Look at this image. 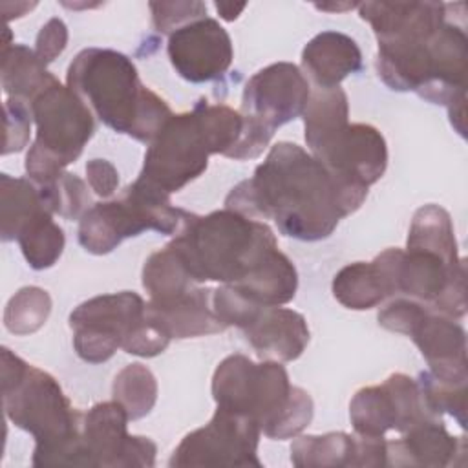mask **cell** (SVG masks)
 I'll return each mask as SVG.
<instances>
[{
  "mask_svg": "<svg viewBox=\"0 0 468 468\" xmlns=\"http://www.w3.org/2000/svg\"><path fill=\"white\" fill-rule=\"evenodd\" d=\"M212 291L192 287L181 296L166 302H148L146 316L170 338H194L214 335L227 325L218 318L212 307Z\"/></svg>",
  "mask_w": 468,
  "mask_h": 468,
  "instance_id": "20",
  "label": "cell"
},
{
  "mask_svg": "<svg viewBox=\"0 0 468 468\" xmlns=\"http://www.w3.org/2000/svg\"><path fill=\"white\" fill-rule=\"evenodd\" d=\"M2 399L7 419L35 437L33 466H58L80 439L79 413L46 371L2 347Z\"/></svg>",
  "mask_w": 468,
  "mask_h": 468,
  "instance_id": "6",
  "label": "cell"
},
{
  "mask_svg": "<svg viewBox=\"0 0 468 468\" xmlns=\"http://www.w3.org/2000/svg\"><path fill=\"white\" fill-rule=\"evenodd\" d=\"M384 437L349 435L331 431L325 435H303L291 444V461L298 468L329 466H386Z\"/></svg>",
  "mask_w": 468,
  "mask_h": 468,
  "instance_id": "16",
  "label": "cell"
},
{
  "mask_svg": "<svg viewBox=\"0 0 468 468\" xmlns=\"http://www.w3.org/2000/svg\"><path fill=\"white\" fill-rule=\"evenodd\" d=\"M192 112L197 117L208 152L230 157L243 133L241 112L227 104H208L207 101H199Z\"/></svg>",
  "mask_w": 468,
  "mask_h": 468,
  "instance_id": "31",
  "label": "cell"
},
{
  "mask_svg": "<svg viewBox=\"0 0 468 468\" xmlns=\"http://www.w3.org/2000/svg\"><path fill=\"white\" fill-rule=\"evenodd\" d=\"M170 340L172 338L163 329H159L144 313V320L137 325L132 336L122 344V349L137 356H155L168 347Z\"/></svg>",
  "mask_w": 468,
  "mask_h": 468,
  "instance_id": "39",
  "label": "cell"
},
{
  "mask_svg": "<svg viewBox=\"0 0 468 468\" xmlns=\"http://www.w3.org/2000/svg\"><path fill=\"white\" fill-rule=\"evenodd\" d=\"M305 143L314 154L320 150L340 128L349 121V102L346 91L336 88H316L311 91L307 106L303 110Z\"/></svg>",
  "mask_w": 468,
  "mask_h": 468,
  "instance_id": "25",
  "label": "cell"
},
{
  "mask_svg": "<svg viewBox=\"0 0 468 468\" xmlns=\"http://www.w3.org/2000/svg\"><path fill=\"white\" fill-rule=\"evenodd\" d=\"M146 303L133 291L93 296L77 305L69 314L73 347L90 364L113 356L144 320Z\"/></svg>",
  "mask_w": 468,
  "mask_h": 468,
  "instance_id": "10",
  "label": "cell"
},
{
  "mask_svg": "<svg viewBox=\"0 0 468 468\" xmlns=\"http://www.w3.org/2000/svg\"><path fill=\"white\" fill-rule=\"evenodd\" d=\"M86 176L91 190L101 197H110L119 186V172L106 159H91L86 163Z\"/></svg>",
  "mask_w": 468,
  "mask_h": 468,
  "instance_id": "41",
  "label": "cell"
},
{
  "mask_svg": "<svg viewBox=\"0 0 468 468\" xmlns=\"http://www.w3.org/2000/svg\"><path fill=\"white\" fill-rule=\"evenodd\" d=\"M232 285L260 305H283L296 294L298 272L292 261L274 249L241 282Z\"/></svg>",
  "mask_w": 468,
  "mask_h": 468,
  "instance_id": "23",
  "label": "cell"
},
{
  "mask_svg": "<svg viewBox=\"0 0 468 468\" xmlns=\"http://www.w3.org/2000/svg\"><path fill=\"white\" fill-rule=\"evenodd\" d=\"M313 155L336 181L351 214L360 208L367 188L382 177L388 166L384 135L364 122H347Z\"/></svg>",
  "mask_w": 468,
  "mask_h": 468,
  "instance_id": "9",
  "label": "cell"
},
{
  "mask_svg": "<svg viewBox=\"0 0 468 468\" xmlns=\"http://www.w3.org/2000/svg\"><path fill=\"white\" fill-rule=\"evenodd\" d=\"M212 397L218 408L250 417L269 439L278 441L303 431L314 411L311 395L289 382L280 362L256 364L245 355L219 362L212 377Z\"/></svg>",
  "mask_w": 468,
  "mask_h": 468,
  "instance_id": "4",
  "label": "cell"
},
{
  "mask_svg": "<svg viewBox=\"0 0 468 468\" xmlns=\"http://www.w3.org/2000/svg\"><path fill=\"white\" fill-rule=\"evenodd\" d=\"M406 249H424L457 261L461 256L457 252L455 230L448 210L433 203L420 207L413 214Z\"/></svg>",
  "mask_w": 468,
  "mask_h": 468,
  "instance_id": "28",
  "label": "cell"
},
{
  "mask_svg": "<svg viewBox=\"0 0 468 468\" xmlns=\"http://www.w3.org/2000/svg\"><path fill=\"white\" fill-rule=\"evenodd\" d=\"M309 97L311 88L303 71L292 62H276L247 80L241 97V113L276 130L300 117Z\"/></svg>",
  "mask_w": 468,
  "mask_h": 468,
  "instance_id": "14",
  "label": "cell"
},
{
  "mask_svg": "<svg viewBox=\"0 0 468 468\" xmlns=\"http://www.w3.org/2000/svg\"><path fill=\"white\" fill-rule=\"evenodd\" d=\"M37 137L26 155V172L37 185L60 177L84 150L95 132L93 112L57 79L31 102Z\"/></svg>",
  "mask_w": 468,
  "mask_h": 468,
  "instance_id": "7",
  "label": "cell"
},
{
  "mask_svg": "<svg viewBox=\"0 0 468 468\" xmlns=\"http://www.w3.org/2000/svg\"><path fill=\"white\" fill-rule=\"evenodd\" d=\"M27 265L35 271L49 269L57 263L64 250V230L53 221V214L46 208L29 218L16 234Z\"/></svg>",
  "mask_w": 468,
  "mask_h": 468,
  "instance_id": "27",
  "label": "cell"
},
{
  "mask_svg": "<svg viewBox=\"0 0 468 468\" xmlns=\"http://www.w3.org/2000/svg\"><path fill=\"white\" fill-rule=\"evenodd\" d=\"M214 5L218 9L219 16L227 22L236 20L241 15V11L247 7V4H232V2H216Z\"/></svg>",
  "mask_w": 468,
  "mask_h": 468,
  "instance_id": "43",
  "label": "cell"
},
{
  "mask_svg": "<svg viewBox=\"0 0 468 468\" xmlns=\"http://www.w3.org/2000/svg\"><path fill=\"white\" fill-rule=\"evenodd\" d=\"M126 410L117 402H99L82 415V444L90 466H154L157 446L152 439L130 435Z\"/></svg>",
  "mask_w": 468,
  "mask_h": 468,
  "instance_id": "13",
  "label": "cell"
},
{
  "mask_svg": "<svg viewBox=\"0 0 468 468\" xmlns=\"http://www.w3.org/2000/svg\"><path fill=\"white\" fill-rule=\"evenodd\" d=\"M426 305L411 298H395L378 313V324L389 331L410 336L417 322L424 316Z\"/></svg>",
  "mask_w": 468,
  "mask_h": 468,
  "instance_id": "38",
  "label": "cell"
},
{
  "mask_svg": "<svg viewBox=\"0 0 468 468\" xmlns=\"http://www.w3.org/2000/svg\"><path fill=\"white\" fill-rule=\"evenodd\" d=\"M152 24L159 33L170 35L181 26L205 18L207 5L203 2H150Z\"/></svg>",
  "mask_w": 468,
  "mask_h": 468,
  "instance_id": "36",
  "label": "cell"
},
{
  "mask_svg": "<svg viewBox=\"0 0 468 468\" xmlns=\"http://www.w3.org/2000/svg\"><path fill=\"white\" fill-rule=\"evenodd\" d=\"M190 274L177 258V254L166 245L154 252L143 267V287L148 291L152 302H166L185 294L194 287Z\"/></svg>",
  "mask_w": 468,
  "mask_h": 468,
  "instance_id": "30",
  "label": "cell"
},
{
  "mask_svg": "<svg viewBox=\"0 0 468 468\" xmlns=\"http://www.w3.org/2000/svg\"><path fill=\"white\" fill-rule=\"evenodd\" d=\"M260 426L247 415L218 408L203 428L183 437L170 466H261L258 459Z\"/></svg>",
  "mask_w": 468,
  "mask_h": 468,
  "instance_id": "12",
  "label": "cell"
},
{
  "mask_svg": "<svg viewBox=\"0 0 468 468\" xmlns=\"http://www.w3.org/2000/svg\"><path fill=\"white\" fill-rule=\"evenodd\" d=\"M464 102H466V95L453 101L452 104H448L450 121L463 137H464V132H466V106H464Z\"/></svg>",
  "mask_w": 468,
  "mask_h": 468,
  "instance_id": "42",
  "label": "cell"
},
{
  "mask_svg": "<svg viewBox=\"0 0 468 468\" xmlns=\"http://www.w3.org/2000/svg\"><path fill=\"white\" fill-rule=\"evenodd\" d=\"M208 155L196 113L172 115L148 144L139 179L166 194L179 192L207 170Z\"/></svg>",
  "mask_w": 468,
  "mask_h": 468,
  "instance_id": "11",
  "label": "cell"
},
{
  "mask_svg": "<svg viewBox=\"0 0 468 468\" xmlns=\"http://www.w3.org/2000/svg\"><path fill=\"white\" fill-rule=\"evenodd\" d=\"M254 351L267 360H296L309 344V327L298 311L263 305L241 329Z\"/></svg>",
  "mask_w": 468,
  "mask_h": 468,
  "instance_id": "19",
  "label": "cell"
},
{
  "mask_svg": "<svg viewBox=\"0 0 468 468\" xmlns=\"http://www.w3.org/2000/svg\"><path fill=\"white\" fill-rule=\"evenodd\" d=\"M68 88L112 130L152 143L174 115L168 104L146 88L135 64L108 48H86L68 68Z\"/></svg>",
  "mask_w": 468,
  "mask_h": 468,
  "instance_id": "3",
  "label": "cell"
},
{
  "mask_svg": "<svg viewBox=\"0 0 468 468\" xmlns=\"http://www.w3.org/2000/svg\"><path fill=\"white\" fill-rule=\"evenodd\" d=\"M419 388L422 391L426 408L441 417L442 413H450L457 419L459 426L466 424V382H448L433 377L430 371L420 373Z\"/></svg>",
  "mask_w": 468,
  "mask_h": 468,
  "instance_id": "35",
  "label": "cell"
},
{
  "mask_svg": "<svg viewBox=\"0 0 468 468\" xmlns=\"http://www.w3.org/2000/svg\"><path fill=\"white\" fill-rule=\"evenodd\" d=\"M68 44V27L60 18H49L37 35L35 53L44 62H53Z\"/></svg>",
  "mask_w": 468,
  "mask_h": 468,
  "instance_id": "40",
  "label": "cell"
},
{
  "mask_svg": "<svg viewBox=\"0 0 468 468\" xmlns=\"http://www.w3.org/2000/svg\"><path fill=\"white\" fill-rule=\"evenodd\" d=\"M49 313L51 298L48 291L35 285L22 287L5 305L4 325L13 335H31L46 324Z\"/></svg>",
  "mask_w": 468,
  "mask_h": 468,
  "instance_id": "33",
  "label": "cell"
},
{
  "mask_svg": "<svg viewBox=\"0 0 468 468\" xmlns=\"http://www.w3.org/2000/svg\"><path fill=\"white\" fill-rule=\"evenodd\" d=\"M377 40L378 77L395 91L452 104L466 91L468 38L448 22L442 2H373L366 9Z\"/></svg>",
  "mask_w": 468,
  "mask_h": 468,
  "instance_id": "1",
  "label": "cell"
},
{
  "mask_svg": "<svg viewBox=\"0 0 468 468\" xmlns=\"http://www.w3.org/2000/svg\"><path fill=\"white\" fill-rule=\"evenodd\" d=\"M349 417L355 431L366 437H384L397 426L395 406L384 384L358 389L351 399Z\"/></svg>",
  "mask_w": 468,
  "mask_h": 468,
  "instance_id": "29",
  "label": "cell"
},
{
  "mask_svg": "<svg viewBox=\"0 0 468 468\" xmlns=\"http://www.w3.org/2000/svg\"><path fill=\"white\" fill-rule=\"evenodd\" d=\"M168 247L177 254L192 282L238 283L274 249L276 236L263 221L223 208L192 214Z\"/></svg>",
  "mask_w": 468,
  "mask_h": 468,
  "instance_id": "5",
  "label": "cell"
},
{
  "mask_svg": "<svg viewBox=\"0 0 468 468\" xmlns=\"http://www.w3.org/2000/svg\"><path fill=\"white\" fill-rule=\"evenodd\" d=\"M53 80L35 51L15 42L2 46V88L7 97L31 102Z\"/></svg>",
  "mask_w": 468,
  "mask_h": 468,
  "instance_id": "24",
  "label": "cell"
},
{
  "mask_svg": "<svg viewBox=\"0 0 468 468\" xmlns=\"http://www.w3.org/2000/svg\"><path fill=\"white\" fill-rule=\"evenodd\" d=\"M188 216L190 212L170 203V194L137 177L119 199L95 203L86 210L79 223V243L101 256L144 230L177 234Z\"/></svg>",
  "mask_w": 468,
  "mask_h": 468,
  "instance_id": "8",
  "label": "cell"
},
{
  "mask_svg": "<svg viewBox=\"0 0 468 468\" xmlns=\"http://www.w3.org/2000/svg\"><path fill=\"white\" fill-rule=\"evenodd\" d=\"M302 69L316 88H336L347 75L362 69V53L349 35L322 31L305 44Z\"/></svg>",
  "mask_w": 468,
  "mask_h": 468,
  "instance_id": "21",
  "label": "cell"
},
{
  "mask_svg": "<svg viewBox=\"0 0 468 468\" xmlns=\"http://www.w3.org/2000/svg\"><path fill=\"white\" fill-rule=\"evenodd\" d=\"M225 208L252 219H272L282 234L302 241L331 236L338 221L351 214L327 168L287 141L274 144L254 176L229 192Z\"/></svg>",
  "mask_w": 468,
  "mask_h": 468,
  "instance_id": "2",
  "label": "cell"
},
{
  "mask_svg": "<svg viewBox=\"0 0 468 468\" xmlns=\"http://www.w3.org/2000/svg\"><path fill=\"white\" fill-rule=\"evenodd\" d=\"M44 194V201L51 214H58L64 219H80L91 207L88 188L80 177L64 172L49 185H38Z\"/></svg>",
  "mask_w": 468,
  "mask_h": 468,
  "instance_id": "34",
  "label": "cell"
},
{
  "mask_svg": "<svg viewBox=\"0 0 468 468\" xmlns=\"http://www.w3.org/2000/svg\"><path fill=\"white\" fill-rule=\"evenodd\" d=\"M316 9H322V11H347V9H353V7H358L356 2H351V4H314Z\"/></svg>",
  "mask_w": 468,
  "mask_h": 468,
  "instance_id": "44",
  "label": "cell"
},
{
  "mask_svg": "<svg viewBox=\"0 0 468 468\" xmlns=\"http://www.w3.org/2000/svg\"><path fill=\"white\" fill-rule=\"evenodd\" d=\"M333 294L344 307L355 311L377 307L393 296L395 287L384 258L378 254L369 263L355 261L342 267L333 278Z\"/></svg>",
  "mask_w": 468,
  "mask_h": 468,
  "instance_id": "22",
  "label": "cell"
},
{
  "mask_svg": "<svg viewBox=\"0 0 468 468\" xmlns=\"http://www.w3.org/2000/svg\"><path fill=\"white\" fill-rule=\"evenodd\" d=\"M49 210L42 188L24 177L0 176V234L4 241L16 239L22 225L38 210Z\"/></svg>",
  "mask_w": 468,
  "mask_h": 468,
  "instance_id": "26",
  "label": "cell"
},
{
  "mask_svg": "<svg viewBox=\"0 0 468 468\" xmlns=\"http://www.w3.org/2000/svg\"><path fill=\"white\" fill-rule=\"evenodd\" d=\"M4 115H5V139L2 154L20 152L27 141L31 132V106L26 101L7 97L4 104Z\"/></svg>",
  "mask_w": 468,
  "mask_h": 468,
  "instance_id": "37",
  "label": "cell"
},
{
  "mask_svg": "<svg viewBox=\"0 0 468 468\" xmlns=\"http://www.w3.org/2000/svg\"><path fill=\"white\" fill-rule=\"evenodd\" d=\"M410 336L426 358L433 377L448 382H468L466 333L455 318L428 307Z\"/></svg>",
  "mask_w": 468,
  "mask_h": 468,
  "instance_id": "17",
  "label": "cell"
},
{
  "mask_svg": "<svg viewBox=\"0 0 468 468\" xmlns=\"http://www.w3.org/2000/svg\"><path fill=\"white\" fill-rule=\"evenodd\" d=\"M113 400L126 410L130 420L148 415L157 400V380L154 373L139 362L122 367L113 380Z\"/></svg>",
  "mask_w": 468,
  "mask_h": 468,
  "instance_id": "32",
  "label": "cell"
},
{
  "mask_svg": "<svg viewBox=\"0 0 468 468\" xmlns=\"http://www.w3.org/2000/svg\"><path fill=\"white\" fill-rule=\"evenodd\" d=\"M166 51L174 69L188 82L221 77L234 58L227 29L210 16L188 22L170 33Z\"/></svg>",
  "mask_w": 468,
  "mask_h": 468,
  "instance_id": "15",
  "label": "cell"
},
{
  "mask_svg": "<svg viewBox=\"0 0 468 468\" xmlns=\"http://www.w3.org/2000/svg\"><path fill=\"white\" fill-rule=\"evenodd\" d=\"M464 437L448 433L441 417H426L402 433L400 439L386 442V464L389 466H452L455 457H464Z\"/></svg>",
  "mask_w": 468,
  "mask_h": 468,
  "instance_id": "18",
  "label": "cell"
}]
</instances>
